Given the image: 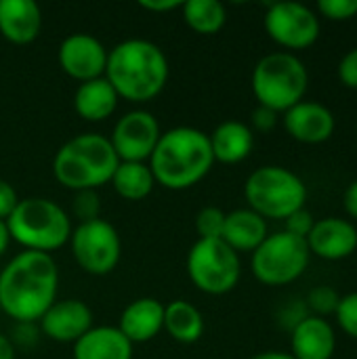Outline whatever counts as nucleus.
I'll use <instances>...</instances> for the list:
<instances>
[{"label": "nucleus", "instance_id": "nucleus-1", "mask_svg": "<svg viewBox=\"0 0 357 359\" xmlns=\"http://www.w3.org/2000/svg\"><path fill=\"white\" fill-rule=\"evenodd\" d=\"M59 269L50 255L23 250L0 271V311L17 324H34L57 301Z\"/></svg>", "mask_w": 357, "mask_h": 359}, {"label": "nucleus", "instance_id": "nucleus-2", "mask_svg": "<svg viewBox=\"0 0 357 359\" xmlns=\"http://www.w3.org/2000/svg\"><path fill=\"white\" fill-rule=\"evenodd\" d=\"M168 74V59L151 40L128 38L107 50L105 78L120 99L133 103L151 101L166 86Z\"/></svg>", "mask_w": 357, "mask_h": 359}, {"label": "nucleus", "instance_id": "nucleus-3", "mask_svg": "<svg viewBox=\"0 0 357 359\" xmlns=\"http://www.w3.org/2000/svg\"><path fill=\"white\" fill-rule=\"evenodd\" d=\"M213 164L215 156L208 135L194 126H175L162 133L149 158V170L156 183L173 191L200 183Z\"/></svg>", "mask_w": 357, "mask_h": 359}, {"label": "nucleus", "instance_id": "nucleus-4", "mask_svg": "<svg viewBox=\"0 0 357 359\" xmlns=\"http://www.w3.org/2000/svg\"><path fill=\"white\" fill-rule=\"evenodd\" d=\"M118 164L120 160L107 137L84 133L59 147L53 158V175L63 187L84 191L109 183Z\"/></svg>", "mask_w": 357, "mask_h": 359}, {"label": "nucleus", "instance_id": "nucleus-5", "mask_svg": "<svg viewBox=\"0 0 357 359\" xmlns=\"http://www.w3.org/2000/svg\"><path fill=\"white\" fill-rule=\"evenodd\" d=\"M11 240L25 250L50 255L72 238V219L63 206L48 198H23L6 219Z\"/></svg>", "mask_w": 357, "mask_h": 359}, {"label": "nucleus", "instance_id": "nucleus-6", "mask_svg": "<svg viewBox=\"0 0 357 359\" xmlns=\"http://www.w3.org/2000/svg\"><path fill=\"white\" fill-rule=\"evenodd\" d=\"M309 84L305 63L290 50L263 55L252 69V93L259 105L284 114L303 101Z\"/></svg>", "mask_w": 357, "mask_h": 359}, {"label": "nucleus", "instance_id": "nucleus-7", "mask_svg": "<svg viewBox=\"0 0 357 359\" xmlns=\"http://www.w3.org/2000/svg\"><path fill=\"white\" fill-rule=\"evenodd\" d=\"M244 198L248 208L263 219H288L292 212L305 208L307 185L290 168L267 164L248 175Z\"/></svg>", "mask_w": 357, "mask_h": 359}, {"label": "nucleus", "instance_id": "nucleus-8", "mask_svg": "<svg viewBox=\"0 0 357 359\" xmlns=\"http://www.w3.org/2000/svg\"><path fill=\"white\" fill-rule=\"evenodd\" d=\"M309 261L311 252L307 240L282 229L269 233L261 246L252 250L250 269L265 286H286L307 271Z\"/></svg>", "mask_w": 357, "mask_h": 359}, {"label": "nucleus", "instance_id": "nucleus-9", "mask_svg": "<svg viewBox=\"0 0 357 359\" xmlns=\"http://www.w3.org/2000/svg\"><path fill=\"white\" fill-rule=\"evenodd\" d=\"M187 276L200 292L219 297L231 292L238 286L242 263L238 252L223 240L198 238L187 255Z\"/></svg>", "mask_w": 357, "mask_h": 359}, {"label": "nucleus", "instance_id": "nucleus-10", "mask_svg": "<svg viewBox=\"0 0 357 359\" xmlns=\"http://www.w3.org/2000/svg\"><path fill=\"white\" fill-rule=\"evenodd\" d=\"M69 246L80 269L90 276L112 273L122 257V240L118 229L101 217L78 223V227L72 231Z\"/></svg>", "mask_w": 357, "mask_h": 359}, {"label": "nucleus", "instance_id": "nucleus-11", "mask_svg": "<svg viewBox=\"0 0 357 359\" xmlns=\"http://www.w3.org/2000/svg\"><path fill=\"white\" fill-rule=\"evenodd\" d=\"M263 25L274 42L290 50L311 46L320 38L322 29L318 13L311 6L292 0L269 4L263 17Z\"/></svg>", "mask_w": 357, "mask_h": 359}, {"label": "nucleus", "instance_id": "nucleus-12", "mask_svg": "<svg viewBox=\"0 0 357 359\" xmlns=\"http://www.w3.org/2000/svg\"><path fill=\"white\" fill-rule=\"evenodd\" d=\"M160 135V124L151 111L133 109L114 124L109 143L120 162H145L151 158Z\"/></svg>", "mask_w": 357, "mask_h": 359}, {"label": "nucleus", "instance_id": "nucleus-13", "mask_svg": "<svg viewBox=\"0 0 357 359\" xmlns=\"http://www.w3.org/2000/svg\"><path fill=\"white\" fill-rule=\"evenodd\" d=\"M57 59L61 69L69 78L78 82H88L105 76L107 48L97 36L78 32L63 38V42L59 44Z\"/></svg>", "mask_w": 357, "mask_h": 359}, {"label": "nucleus", "instance_id": "nucleus-14", "mask_svg": "<svg viewBox=\"0 0 357 359\" xmlns=\"http://www.w3.org/2000/svg\"><path fill=\"white\" fill-rule=\"evenodd\" d=\"M282 124L295 141L316 145L332 137L337 128V118L328 105L320 101L303 99L284 111Z\"/></svg>", "mask_w": 357, "mask_h": 359}, {"label": "nucleus", "instance_id": "nucleus-15", "mask_svg": "<svg viewBox=\"0 0 357 359\" xmlns=\"http://www.w3.org/2000/svg\"><path fill=\"white\" fill-rule=\"evenodd\" d=\"M305 240L314 257L343 261L357 250V227L343 217H324L314 223Z\"/></svg>", "mask_w": 357, "mask_h": 359}, {"label": "nucleus", "instance_id": "nucleus-16", "mask_svg": "<svg viewBox=\"0 0 357 359\" xmlns=\"http://www.w3.org/2000/svg\"><path fill=\"white\" fill-rule=\"evenodd\" d=\"M93 328V311L80 299L55 301L40 318V330L44 337L57 343H76Z\"/></svg>", "mask_w": 357, "mask_h": 359}, {"label": "nucleus", "instance_id": "nucleus-17", "mask_svg": "<svg viewBox=\"0 0 357 359\" xmlns=\"http://www.w3.org/2000/svg\"><path fill=\"white\" fill-rule=\"evenodd\" d=\"M337 332L326 318L307 316L290 330V355L295 359H332Z\"/></svg>", "mask_w": 357, "mask_h": 359}, {"label": "nucleus", "instance_id": "nucleus-18", "mask_svg": "<svg viewBox=\"0 0 357 359\" xmlns=\"http://www.w3.org/2000/svg\"><path fill=\"white\" fill-rule=\"evenodd\" d=\"M164 328V305L158 299L141 297L130 301L118 322V330L133 343H149Z\"/></svg>", "mask_w": 357, "mask_h": 359}, {"label": "nucleus", "instance_id": "nucleus-19", "mask_svg": "<svg viewBox=\"0 0 357 359\" xmlns=\"http://www.w3.org/2000/svg\"><path fill=\"white\" fill-rule=\"evenodd\" d=\"M42 27V11L34 0H0V34L13 44H29Z\"/></svg>", "mask_w": 357, "mask_h": 359}, {"label": "nucleus", "instance_id": "nucleus-20", "mask_svg": "<svg viewBox=\"0 0 357 359\" xmlns=\"http://www.w3.org/2000/svg\"><path fill=\"white\" fill-rule=\"evenodd\" d=\"M74 359H133V343L118 326H93L74 343Z\"/></svg>", "mask_w": 357, "mask_h": 359}, {"label": "nucleus", "instance_id": "nucleus-21", "mask_svg": "<svg viewBox=\"0 0 357 359\" xmlns=\"http://www.w3.org/2000/svg\"><path fill=\"white\" fill-rule=\"evenodd\" d=\"M208 141H210L215 162H223V164H238L246 160L255 147L252 128L240 120L221 122L208 135Z\"/></svg>", "mask_w": 357, "mask_h": 359}, {"label": "nucleus", "instance_id": "nucleus-22", "mask_svg": "<svg viewBox=\"0 0 357 359\" xmlns=\"http://www.w3.org/2000/svg\"><path fill=\"white\" fill-rule=\"evenodd\" d=\"M269 236L267 221L250 208H238L225 215L221 240L236 252H252Z\"/></svg>", "mask_w": 357, "mask_h": 359}, {"label": "nucleus", "instance_id": "nucleus-23", "mask_svg": "<svg viewBox=\"0 0 357 359\" xmlns=\"http://www.w3.org/2000/svg\"><path fill=\"white\" fill-rule=\"evenodd\" d=\"M118 93L105 76L80 82L74 93V109L86 122H101L109 118L118 107Z\"/></svg>", "mask_w": 357, "mask_h": 359}, {"label": "nucleus", "instance_id": "nucleus-24", "mask_svg": "<svg viewBox=\"0 0 357 359\" xmlns=\"http://www.w3.org/2000/svg\"><path fill=\"white\" fill-rule=\"evenodd\" d=\"M164 330L183 345H194L204 334V316L200 309L183 299L164 305Z\"/></svg>", "mask_w": 357, "mask_h": 359}, {"label": "nucleus", "instance_id": "nucleus-25", "mask_svg": "<svg viewBox=\"0 0 357 359\" xmlns=\"http://www.w3.org/2000/svg\"><path fill=\"white\" fill-rule=\"evenodd\" d=\"M109 183L120 198L139 202L151 194L156 179L145 162H120Z\"/></svg>", "mask_w": 357, "mask_h": 359}, {"label": "nucleus", "instance_id": "nucleus-26", "mask_svg": "<svg viewBox=\"0 0 357 359\" xmlns=\"http://www.w3.org/2000/svg\"><path fill=\"white\" fill-rule=\"evenodd\" d=\"M185 23L198 34H217L227 21L225 4L219 0H187L181 4Z\"/></svg>", "mask_w": 357, "mask_h": 359}, {"label": "nucleus", "instance_id": "nucleus-27", "mask_svg": "<svg viewBox=\"0 0 357 359\" xmlns=\"http://www.w3.org/2000/svg\"><path fill=\"white\" fill-rule=\"evenodd\" d=\"M225 215L217 206H204L196 215V231L200 240H221L223 227H225Z\"/></svg>", "mask_w": 357, "mask_h": 359}, {"label": "nucleus", "instance_id": "nucleus-28", "mask_svg": "<svg viewBox=\"0 0 357 359\" xmlns=\"http://www.w3.org/2000/svg\"><path fill=\"white\" fill-rule=\"evenodd\" d=\"M339 299H341V294L335 288H330V286H316L314 290H309V294L305 299V305L311 311V316L326 318V316L337 311Z\"/></svg>", "mask_w": 357, "mask_h": 359}, {"label": "nucleus", "instance_id": "nucleus-29", "mask_svg": "<svg viewBox=\"0 0 357 359\" xmlns=\"http://www.w3.org/2000/svg\"><path fill=\"white\" fill-rule=\"evenodd\" d=\"M335 318H337L341 330L347 337H351V339L357 341V290L356 292L341 294L337 311H335Z\"/></svg>", "mask_w": 357, "mask_h": 359}, {"label": "nucleus", "instance_id": "nucleus-30", "mask_svg": "<svg viewBox=\"0 0 357 359\" xmlns=\"http://www.w3.org/2000/svg\"><path fill=\"white\" fill-rule=\"evenodd\" d=\"M72 210H74V217H76L80 223H86V221H95V219H99L101 202H99L97 189L76 191L74 202H72Z\"/></svg>", "mask_w": 357, "mask_h": 359}, {"label": "nucleus", "instance_id": "nucleus-31", "mask_svg": "<svg viewBox=\"0 0 357 359\" xmlns=\"http://www.w3.org/2000/svg\"><path fill=\"white\" fill-rule=\"evenodd\" d=\"M316 8L330 21H347L357 15V0H320Z\"/></svg>", "mask_w": 357, "mask_h": 359}, {"label": "nucleus", "instance_id": "nucleus-32", "mask_svg": "<svg viewBox=\"0 0 357 359\" xmlns=\"http://www.w3.org/2000/svg\"><path fill=\"white\" fill-rule=\"evenodd\" d=\"M337 76H339L343 86L357 90V46H353L351 50H347L341 57L339 67H337Z\"/></svg>", "mask_w": 357, "mask_h": 359}, {"label": "nucleus", "instance_id": "nucleus-33", "mask_svg": "<svg viewBox=\"0 0 357 359\" xmlns=\"http://www.w3.org/2000/svg\"><path fill=\"white\" fill-rule=\"evenodd\" d=\"M286 221V227H284V231H288V233H292V236H299V238H307L309 236V231H311V227H314V215L307 210V208H301V210H297V212H292L288 219H284Z\"/></svg>", "mask_w": 357, "mask_h": 359}, {"label": "nucleus", "instance_id": "nucleus-34", "mask_svg": "<svg viewBox=\"0 0 357 359\" xmlns=\"http://www.w3.org/2000/svg\"><path fill=\"white\" fill-rule=\"evenodd\" d=\"M278 116H280L278 111H274V109H269V107H263V105H257V107L252 109L250 120H252V126H255L257 130L269 133V130H274V128L278 126V120H280Z\"/></svg>", "mask_w": 357, "mask_h": 359}, {"label": "nucleus", "instance_id": "nucleus-35", "mask_svg": "<svg viewBox=\"0 0 357 359\" xmlns=\"http://www.w3.org/2000/svg\"><path fill=\"white\" fill-rule=\"evenodd\" d=\"M17 204H19V198H17L15 187L8 181L0 179V221H6Z\"/></svg>", "mask_w": 357, "mask_h": 359}, {"label": "nucleus", "instance_id": "nucleus-36", "mask_svg": "<svg viewBox=\"0 0 357 359\" xmlns=\"http://www.w3.org/2000/svg\"><path fill=\"white\" fill-rule=\"evenodd\" d=\"M343 206H345L347 215L357 221V179L347 185V189L343 194Z\"/></svg>", "mask_w": 357, "mask_h": 359}, {"label": "nucleus", "instance_id": "nucleus-37", "mask_svg": "<svg viewBox=\"0 0 357 359\" xmlns=\"http://www.w3.org/2000/svg\"><path fill=\"white\" fill-rule=\"evenodd\" d=\"M143 8L151 11V13H162V11H173V8H181V0H141L139 2Z\"/></svg>", "mask_w": 357, "mask_h": 359}, {"label": "nucleus", "instance_id": "nucleus-38", "mask_svg": "<svg viewBox=\"0 0 357 359\" xmlns=\"http://www.w3.org/2000/svg\"><path fill=\"white\" fill-rule=\"evenodd\" d=\"M0 359H15V345L2 332H0Z\"/></svg>", "mask_w": 357, "mask_h": 359}, {"label": "nucleus", "instance_id": "nucleus-39", "mask_svg": "<svg viewBox=\"0 0 357 359\" xmlns=\"http://www.w3.org/2000/svg\"><path fill=\"white\" fill-rule=\"evenodd\" d=\"M8 244H11V233H8L6 221H0V257L6 252Z\"/></svg>", "mask_w": 357, "mask_h": 359}, {"label": "nucleus", "instance_id": "nucleus-40", "mask_svg": "<svg viewBox=\"0 0 357 359\" xmlns=\"http://www.w3.org/2000/svg\"><path fill=\"white\" fill-rule=\"evenodd\" d=\"M250 359H295L290 355V351H263V353H257Z\"/></svg>", "mask_w": 357, "mask_h": 359}, {"label": "nucleus", "instance_id": "nucleus-41", "mask_svg": "<svg viewBox=\"0 0 357 359\" xmlns=\"http://www.w3.org/2000/svg\"><path fill=\"white\" fill-rule=\"evenodd\" d=\"M356 137H357V124H356Z\"/></svg>", "mask_w": 357, "mask_h": 359}, {"label": "nucleus", "instance_id": "nucleus-42", "mask_svg": "<svg viewBox=\"0 0 357 359\" xmlns=\"http://www.w3.org/2000/svg\"><path fill=\"white\" fill-rule=\"evenodd\" d=\"M0 313H2V311H0Z\"/></svg>", "mask_w": 357, "mask_h": 359}]
</instances>
